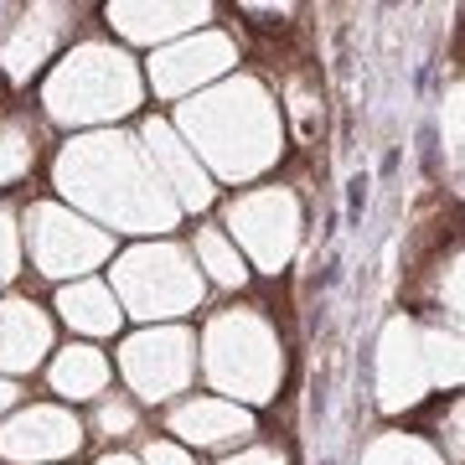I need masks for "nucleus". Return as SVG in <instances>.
I'll list each match as a JSON object with an SVG mask.
<instances>
[{"instance_id":"17","label":"nucleus","mask_w":465,"mask_h":465,"mask_svg":"<svg viewBox=\"0 0 465 465\" xmlns=\"http://www.w3.org/2000/svg\"><path fill=\"white\" fill-rule=\"evenodd\" d=\"M57 311H63V321L73 326V331H88V336H109L119 326V300L109 295V284L99 280H78L67 284L63 295H57Z\"/></svg>"},{"instance_id":"25","label":"nucleus","mask_w":465,"mask_h":465,"mask_svg":"<svg viewBox=\"0 0 465 465\" xmlns=\"http://www.w3.org/2000/svg\"><path fill=\"white\" fill-rule=\"evenodd\" d=\"M140 465H192V455L176 445H166V440H155V445H145V460Z\"/></svg>"},{"instance_id":"23","label":"nucleus","mask_w":465,"mask_h":465,"mask_svg":"<svg viewBox=\"0 0 465 465\" xmlns=\"http://www.w3.org/2000/svg\"><path fill=\"white\" fill-rule=\"evenodd\" d=\"M21 269V238H16V223L11 213H0V284H11Z\"/></svg>"},{"instance_id":"11","label":"nucleus","mask_w":465,"mask_h":465,"mask_svg":"<svg viewBox=\"0 0 465 465\" xmlns=\"http://www.w3.org/2000/svg\"><path fill=\"white\" fill-rule=\"evenodd\" d=\"M78 440H84V430L73 414L52 409V403H32V409H21L16 419L0 424V460H57V455H73Z\"/></svg>"},{"instance_id":"9","label":"nucleus","mask_w":465,"mask_h":465,"mask_svg":"<svg viewBox=\"0 0 465 465\" xmlns=\"http://www.w3.org/2000/svg\"><path fill=\"white\" fill-rule=\"evenodd\" d=\"M430 388H434V372H430L424 326H414L409 316L388 321L378 341V403L388 414H399V409H414Z\"/></svg>"},{"instance_id":"5","label":"nucleus","mask_w":465,"mask_h":465,"mask_svg":"<svg viewBox=\"0 0 465 465\" xmlns=\"http://www.w3.org/2000/svg\"><path fill=\"white\" fill-rule=\"evenodd\" d=\"M119 311H130L140 321H166L182 311L202 305V274L192 269V253L176 243H145L130 249L114 264V290Z\"/></svg>"},{"instance_id":"24","label":"nucleus","mask_w":465,"mask_h":465,"mask_svg":"<svg viewBox=\"0 0 465 465\" xmlns=\"http://www.w3.org/2000/svg\"><path fill=\"white\" fill-rule=\"evenodd\" d=\"M99 430H104V434H130V430H134V409H130L124 399H109V403L99 409Z\"/></svg>"},{"instance_id":"19","label":"nucleus","mask_w":465,"mask_h":465,"mask_svg":"<svg viewBox=\"0 0 465 465\" xmlns=\"http://www.w3.org/2000/svg\"><path fill=\"white\" fill-rule=\"evenodd\" d=\"M197 259H202V269H207L217 284H228V290L249 280V269H243L238 249H232L223 232H213V228H202V232H197Z\"/></svg>"},{"instance_id":"1","label":"nucleus","mask_w":465,"mask_h":465,"mask_svg":"<svg viewBox=\"0 0 465 465\" xmlns=\"http://www.w3.org/2000/svg\"><path fill=\"white\" fill-rule=\"evenodd\" d=\"M57 186L73 197V207L94 213L109 228L166 232L182 217L166 182L155 176L140 140H130V134H84V140H73L57 155Z\"/></svg>"},{"instance_id":"28","label":"nucleus","mask_w":465,"mask_h":465,"mask_svg":"<svg viewBox=\"0 0 465 465\" xmlns=\"http://www.w3.org/2000/svg\"><path fill=\"white\" fill-rule=\"evenodd\" d=\"M11 403H16V388H11V382L0 378V409H11Z\"/></svg>"},{"instance_id":"2","label":"nucleus","mask_w":465,"mask_h":465,"mask_svg":"<svg viewBox=\"0 0 465 465\" xmlns=\"http://www.w3.org/2000/svg\"><path fill=\"white\" fill-rule=\"evenodd\" d=\"M182 134L192 140V155H207V166L223 182H253L259 171H269L280 161V109L264 94V84L253 78H228L213 94H197L192 104H182L176 114Z\"/></svg>"},{"instance_id":"10","label":"nucleus","mask_w":465,"mask_h":465,"mask_svg":"<svg viewBox=\"0 0 465 465\" xmlns=\"http://www.w3.org/2000/svg\"><path fill=\"white\" fill-rule=\"evenodd\" d=\"M238 63V47H232V36L223 32H197V36H182V42H171L150 57V84L161 99H182L192 88H202L207 78L217 73H228Z\"/></svg>"},{"instance_id":"29","label":"nucleus","mask_w":465,"mask_h":465,"mask_svg":"<svg viewBox=\"0 0 465 465\" xmlns=\"http://www.w3.org/2000/svg\"><path fill=\"white\" fill-rule=\"evenodd\" d=\"M99 465H140V460H134V455H104Z\"/></svg>"},{"instance_id":"6","label":"nucleus","mask_w":465,"mask_h":465,"mask_svg":"<svg viewBox=\"0 0 465 465\" xmlns=\"http://www.w3.org/2000/svg\"><path fill=\"white\" fill-rule=\"evenodd\" d=\"M228 228L249 249L253 264L280 274L300 249V202L284 186H259L228 207Z\"/></svg>"},{"instance_id":"16","label":"nucleus","mask_w":465,"mask_h":465,"mask_svg":"<svg viewBox=\"0 0 465 465\" xmlns=\"http://www.w3.org/2000/svg\"><path fill=\"white\" fill-rule=\"evenodd\" d=\"M63 11H26V16L11 26V36H5V47H0V63H5V73L11 78H32L36 67L47 63V52L57 47V32H63Z\"/></svg>"},{"instance_id":"4","label":"nucleus","mask_w":465,"mask_h":465,"mask_svg":"<svg viewBox=\"0 0 465 465\" xmlns=\"http://www.w3.org/2000/svg\"><path fill=\"white\" fill-rule=\"evenodd\" d=\"M202 367H207L217 393L264 403L280 393V372H284L280 336L259 311H223L202 336Z\"/></svg>"},{"instance_id":"13","label":"nucleus","mask_w":465,"mask_h":465,"mask_svg":"<svg viewBox=\"0 0 465 465\" xmlns=\"http://www.w3.org/2000/svg\"><path fill=\"white\" fill-rule=\"evenodd\" d=\"M52 347V321L26 300H0V372H32Z\"/></svg>"},{"instance_id":"15","label":"nucleus","mask_w":465,"mask_h":465,"mask_svg":"<svg viewBox=\"0 0 465 465\" xmlns=\"http://www.w3.org/2000/svg\"><path fill=\"white\" fill-rule=\"evenodd\" d=\"M213 11L207 5H134V0H119L109 5V21H114V32H124L130 42H166V36L186 32V26H197L207 21Z\"/></svg>"},{"instance_id":"21","label":"nucleus","mask_w":465,"mask_h":465,"mask_svg":"<svg viewBox=\"0 0 465 465\" xmlns=\"http://www.w3.org/2000/svg\"><path fill=\"white\" fill-rule=\"evenodd\" d=\"M32 155H36L32 130H26V124H16V119H5V124H0V186L21 182V176L32 171Z\"/></svg>"},{"instance_id":"27","label":"nucleus","mask_w":465,"mask_h":465,"mask_svg":"<svg viewBox=\"0 0 465 465\" xmlns=\"http://www.w3.org/2000/svg\"><path fill=\"white\" fill-rule=\"evenodd\" d=\"M223 465H284V455L280 450H238V455L223 460Z\"/></svg>"},{"instance_id":"14","label":"nucleus","mask_w":465,"mask_h":465,"mask_svg":"<svg viewBox=\"0 0 465 465\" xmlns=\"http://www.w3.org/2000/svg\"><path fill=\"white\" fill-rule=\"evenodd\" d=\"M171 434H182L192 445H232V440L253 434V419L249 409H238L228 399H192L171 414Z\"/></svg>"},{"instance_id":"20","label":"nucleus","mask_w":465,"mask_h":465,"mask_svg":"<svg viewBox=\"0 0 465 465\" xmlns=\"http://www.w3.org/2000/svg\"><path fill=\"white\" fill-rule=\"evenodd\" d=\"M362 465H445V460H440L424 440H414V434H378V440L367 445Z\"/></svg>"},{"instance_id":"3","label":"nucleus","mask_w":465,"mask_h":465,"mask_svg":"<svg viewBox=\"0 0 465 465\" xmlns=\"http://www.w3.org/2000/svg\"><path fill=\"white\" fill-rule=\"evenodd\" d=\"M42 99L57 124H109L140 104V73L119 47L88 42L57 63Z\"/></svg>"},{"instance_id":"12","label":"nucleus","mask_w":465,"mask_h":465,"mask_svg":"<svg viewBox=\"0 0 465 465\" xmlns=\"http://www.w3.org/2000/svg\"><path fill=\"white\" fill-rule=\"evenodd\" d=\"M140 150H145V161L155 166V176L166 182L171 202L176 207H207L213 202V182H207V171L197 166V155L176 140L166 119H145V130H140Z\"/></svg>"},{"instance_id":"22","label":"nucleus","mask_w":465,"mask_h":465,"mask_svg":"<svg viewBox=\"0 0 465 465\" xmlns=\"http://www.w3.org/2000/svg\"><path fill=\"white\" fill-rule=\"evenodd\" d=\"M424 347H430V372H434V388L440 382H460V341L445 331H424Z\"/></svg>"},{"instance_id":"18","label":"nucleus","mask_w":465,"mask_h":465,"mask_svg":"<svg viewBox=\"0 0 465 465\" xmlns=\"http://www.w3.org/2000/svg\"><path fill=\"white\" fill-rule=\"evenodd\" d=\"M104 382H109L104 351H94V347L57 351V362H52V388H57L63 399H94V393H104Z\"/></svg>"},{"instance_id":"26","label":"nucleus","mask_w":465,"mask_h":465,"mask_svg":"<svg viewBox=\"0 0 465 465\" xmlns=\"http://www.w3.org/2000/svg\"><path fill=\"white\" fill-rule=\"evenodd\" d=\"M445 140H450V155H460V94H450V104H445Z\"/></svg>"},{"instance_id":"8","label":"nucleus","mask_w":465,"mask_h":465,"mask_svg":"<svg viewBox=\"0 0 465 465\" xmlns=\"http://www.w3.org/2000/svg\"><path fill=\"white\" fill-rule=\"evenodd\" d=\"M119 367H124V378H130V388L140 399L161 403L192 382V372H197V341L182 326H150V331L124 341Z\"/></svg>"},{"instance_id":"7","label":"nucleus","mask_w":465,"mask_h":465,"mask_svg":"<svg viewBox=\"0 0 465 465\" xmlns=\"http://www.w3.org/2000/svg\"><path fill=\"white\" fill-rule=\"evenodd\" d=\"M26 232H32L36 269L52 274V280L84 274V269L104 264V259L114 253V243H109V232L104 228H94L88 217L67 213V207H52V202H42V207L26 213Z\"/></svg>"}]
</instances>
